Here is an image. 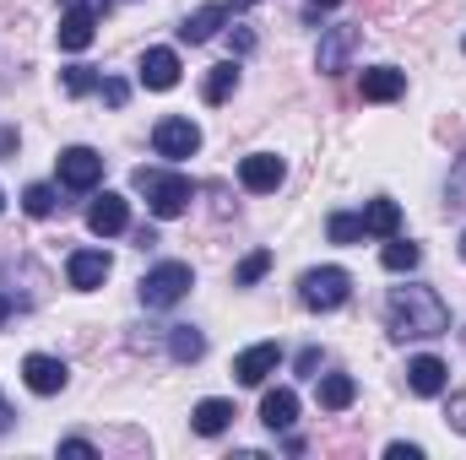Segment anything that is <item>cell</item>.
<instances>
[{
	"instance_id": "1",
	"label": "cell",
	"mask_w": 466,
	"mask_h": 460,
	"mask_svg": "<svg viewBox=\"0 0 466 460\" xmlns=\"http://www.w3.org/2000/svg\"><path fill=\"white\" fill-rule=\"evenodd\" d=\"M385 320H390V336H412V342H423V336H445L451 331V309L440 304V293L434 287H396L390 293V304H385Z\"/></svg>"
},
{
	"instance_id": "2",
	"label": "cell",
	"mask_w": 466,
	"mask_h": 460,
	"mask_svg": "<svg viewBox=\"0 0 466 460\" xmlns=\"http://www.w3.org/2000/svg\"><path fill=\"white\" fill-rule=\"evenodd\" d=\"M141 195H147V206H152V217H179L190 201H196V185L185 179V174H163V168H136V179H130Z\"/></svg>"
},
{
	"instance_id": "3",
	"label": "cell",
	"mask_w": 466,
	"mask_h": 460,
	"mask_svg": "<svg viewBox=\"0 0 466 460\" xmlns=\"http://www.w3.org/2000/svg\"><path fill=\"white\" fill-rule=\"evenodd\" d=\"M299 298H304V309L331 315V309H342V304L352 298V276L342 271V265H315V271L299 276Z\"/></svg>"
},
{
	"instance_id": "4",
	"label": "cell",
	"mask_w": 466,
	"mask_h": 460,
	"mask_svg": "<svg viewBox=\"0 0 466 460\" xmlns=\"http://www.w3.org/2000/svg\"><path fill=\"white\" fill-rule=\"evenodd\" d=\"M190 282H196V276H190V265H185V260H163V265H152V271L141 276V287H136V293H141V304H147V309H174V304L190 293Z\"/></svg>"
},
{
	"instance_id": "5",
	"label": "cell",
	"mask_w": 466,
	"mask_h": 460,
	"mask_svg": "<svg viewBox=\"0 0 466 460\" xmlns=\"http://www.w3.org/2000/svg\"><path fill=\"white\" fill-rule=\"evenodd\" d=\"M152 152L157 157H168V163H179V157H196L201 152V125L185 115H168L152 125Z\"/></svg>"
},
{
	"instance_id": "6",
	"label": "cell",
	"mask_w": 466,
	"mask_h": 460,
	"mask_svg": "<svg viewBox=\"0 0 466 460\" xmlns=\"http://www.w3.org/2000/svg\"><path fill=\"white\" fill-rule=\"evenodd\" d=\"M282 179H288V163H282L277 152H249V157L238 163V185H244L249 195H271Z\"/></svg>"
},
{
	"instance_id": "7",
	"label": "cell",
	"mask_w": 466,
	"mask_h": 460,
	"mask_svg": "<svg viewBox=\"0 0 466 460\" xmlns=\"http://www.w3.org/2000/svg\"><path fill=\"white\" fill-rule=\"evenodd\" d=\"M277 368H282V346L277 342H255L233 357V379H238V385H266Z\"/></svg>"
},
{
	"instance_id": "8",
	"label": "cell",
	"mask_w": 466,
	"mask_h": 460,
	"mask_svg": "<svg viewBox=\"0 0 466 460\" xmlns=\"http://www.w3.org/2000/svg\"><path fill=\"white\" fill-rule=\"evenodd\" d=\"M104 179V157L93 146H66L60 152V185L66 190H93Z\"/></svg>"
},
{
	"instance_id": "9",
	"label": "cell",
	"mask_w": 466,
	"mask_h": 460,
	"mask_svg": "<svg viewBox=\"0 0 466 460\" xmlns=\"http://www.w3.org/2000/svg\"><path fill=\"white\" fill-rule=\"evenodd\" d=\"M22 379H27L33 395H60L71 385V368L60 357H49V352H33V357H22Z\"/></svg>"
},
{
	"instance_id": "10",
	"label": "cell",
	"mask_w": 466,
	"mask_h": 460,
	"mask_svg": "<svg viewBox=\"0 0 466 460\" xmlns=\"http://www.w3.org/2000/svg\"><path fill=\"white\" fill-rule=\"evenodd\" d=\"M109 271H115V265H109V255H104V249H76V255L66 260V276H71V287H76V293L104 287V282H109Z\"/></svg>"
},
{
	"instance_id": "11",
	"label": "cell",
	"mask_w": 466,
	"mask_h": 460,
	"mask_svg": "<svg viewBox=\"0 0 466 460\" xmlns=\"http://www.w3.org/2000/svg\"><path fill=\"white\" fill-rule=\"evenodd\" d=\"M358 93H363V104H396V98L407 93V76H401L396 65H369V71L358 76Z\"/></svg>"
},
{
	"instance_id": "12",
	"label": "cell",
	"mask_w": 466,
	"mask_h": 460,
	"mask_svg": "<svg viewBox=\"0 0 466 460\" xmlns=\"http://www.w3.org/2000/svg\"><path fill=\"white\" fill-rule=\"evenodd\" d=\"M352 44H358V27H326L315 65H320L326 76H342V71H348V60H352Z\"/></svg>"
},
{
	"instance_id": "13",
	"label": "cell",
	"mask_w": 466,
	"mask_h": 460,
	"mask_svg": "<svg viewBox=\"0 0 466 460\" xmlns=\"http://www.w3.org/2000/svg\"><path fill=\"white\" fill-rule=\"evenodd\" d=\"M141 87H152V93L179 87V55L174 49H147L141 55Z\"/></svg>"
},
{
	"instance_id": "14",
	"label": "cell",
	"mask_w": 466,
	"mask_h": 460,
	"mask_svg": "<svg viewBox=\"0 0 466 460\" xmlns=\"http://www.w3.org/2000/svg\"><path fill=\"white\" fill-rule=\"evenodd\" d=\"M445 385H451V368H445L440 357L423 352V357L407 363V390H412V395H445Z\"/></svg>"
},
{
	"instance_id": "15",
	"label": "cell",
	"mask_w": 466,
	"mask_h": 460,
	"mask_svg": "<svg viewBox=\"0 0 466 460\" xmlns=\"http://www.w3.org/2000/svg\"><path fill=\"white\" fill-rule=\"evenodd\" d=\"M260 423H266L271 434H288V428L299 423V395H293L288 385L266 390V395H260Z\"/></svg>"
},
{
	"instance_id": "16",
	"label": "cell",
	"mask_w": 466,
	"mask_h": 460,
	"mask_svg": "<svg viewBox=\"0 0 466 460\" xmlns=\"http://www.w3.org/2000/svg\"><path fill=\"white\" fill-rule=\"evenodd\" d=\"M87 228L98 233V238L125 233V228H130V201H125V195H98V201H93V212H87Z\"/></svg>"
},
{
	"instance_id": "17",
	"label": "cell",
	"mask_w": 466,
	"mask_h": 460,
	"mask_svg": "<svg viewBox=\"0 0 466 460\" xmlns=\"http://www.w3.org/2000/svg\"><path fill=\"white\" fill-rule=\"evenodd\" d=\"M55 38H60V49H66V55H82V49L98 38V16H93V11H66Z\"/></svg>"
},
{
	"instance_id": "18",
	"label": "cell",
	"mask_w": 466,
	"mask_h": 460,
	"mask_svg": "<svg viewBox=\"0 0 466 460\" xmlns=\"http://www.w3.org/2000/svg\"><path fill=\"white\" fill-rule=\"evenodd\" d=\"M233 417H238V412H233V401L212 395V401H201V406L190 412V428H196V434H207V439H218V434H228V428H233Z\"/></svg>"
},
{
	"instance_id": "19",
	"label": "cell",
	"mask_w": 466,
	"mask_h": 460,
	"mask_svg": "<svg viewBox=\"0 0 466 460\" xmlns=\"http://www.w3.org/2000/svg\"><path fill=\"white\" fill-rule=\"evenodd\" d=\"M223 22H228V5H201V11H190V16L179 22V38H185V44H207Z\"/></svg>"
},
{
	"instance_id": "20",
	"label": "cell",
	"mask_w": 466,
	"mask_h": 460,
	"mask_svg": "<svg viewBox=\"0 0 466 460\" xmlns=\"http://www.w3.org/2000/svg\"><path fill=\"white\" fill-rule=\"evenodd\" d=\"M358 217H363V233H374V238H396L401 233V206L396 201H369Z\"/></svg>"
},
{
	"instance_id": "21",
	"label": "cell",
	"mask_w": 466,
	"mask_h": 460,
	"mask_svg": "<svg viewBox=\"0 0 466 460\" xmlns=\"http://www.w3.org/2000/svg\"><path fill=\"white\" fill-rule=\"evenodd\" d=\"M352 395H358L352 374H326V379H320V406H326V412H348Z\"/></svg>"
},
{
	"instance_id": "22",
	"label": "cell",
	"mask_w": 466,
	"mask_h": 460,
	"mask_svg": "<svg viewBox=\"0 0 466 460\" xmlns=\"http://www.w3.org/2000/svg\"><path fill=\"white\" fill-rule=\"evenodd\" d=\"M233 87H238V65H212V71H207V82H201V98H207V104H228L233 98Z\"/></svg>"
},
{
	"instance_id": "23",
	"label": "cell",
	"mask_w": 466,
	"mask_h": 460,
	"mask_svg": "<svg viewBox=\"0 0 466 460\" xmlns=\"http://www.w3.org/2000/svg\"><path fill=\"white\" fill-rule=\"evenodd\" d=\"M201 352H207V336H201L196 325H174V331H168V357H174V363H196Z\"/></svg>"
},
{
	"instance_id": "24",
	"label": "cell",
	"mask_w": 466,
	"mask_h": 460,
	"mask_svg": "<svg viewBox=\"0 0 466 460\" xmlns=\"http://www.w3.org/2000/svg\"><path fill=\"white\" fill-rule=\"evenodd\" d=\"M418 260H423V249H418L412 238H390V244L380 249V265H385V271H412Z\"/></svg>"
},
{
	"instance_id": "25",
	"label": "cell",
	"mask_w": 466,
	"mask_h": 460,
	"mask_svg": "<svg viewBox=\"0 0 466 460\" xmlns=\"http://www.w3.org/2000/svg\"><path fill=\"white\" fill-rule=\"evenodd\" d=\"M266 271H271V249H255V255H244V260H238V271H233V287H255Z\"/></svg>"
},
{
	"instance_id": "26",
	"label": "cell",
	"mask_w": 466,
	"mask_h": 460,
	"mask_svg": "<svg viewBox=\"0 0 466 460\" xmlns=\"http://www.w3.org/2000/svg\"><path fill=\"white\" fill-rule=\"evenodd\" d=\"M60 82H66V93H71V98H87V93H98V82H104V76H98L93 65H66V76H60Z\"/></svg>"
},
{
	"instance_id": "27",
	"label": "cell",
	"mask_w": 466,
	"mask_h": 460,
	"mask_svg": "<svg viewBox=\"0 0 466 460\" xmlns=\"http://www.w3.org/2000/svg\"><path fill=\"white\" fill-rule=\"evenodd\" d=\"M55 206H60V201H55L49 185H27V190H22V212H27V217H55Z\"/></svg>"
},
{
	"instance_id": "28",
	"label": "cell",
	"mask_w": 466,
	"mask_h": 460,
	"mask_svg": "<svg viewBox=\"0 0 466 460\" xmlns=\"http://www.w3.org/2000/svg\"><path fill=\"white\" fill-rule=\"evenodd\" d=\"M326 233H331V244H358V238H363V217H358V212H337V217L326 223Z\"/></svg>"
},
{
	"instance_id": "29",
	"label": "cell",
	"mask_w": 466,
	"mask_h": 460,
	"mask_svg": "<svg viewBox=\"0 0 466 460\" xmlns=\"http://www.w3.org/2000/svg\"><path fill=\"white\" fill-rule=\"evenodd\" d=\"M445 195H451V206H466V157L451 168V185H445Z\"/></svg>"
},
{
	"instance_id": "30",
	"label": "cell",
	"mask_w": 466,
	"mask_h": 460,
	"mask_svg": "<svg viewBox=\"0 0 466 460\" xmlns=\"http://www.w3.org/2000/svg\"><path fill=\"white\" fill-rule=\"evenodd\" d=\"M98 93H104V104H109V109H125V98H130V87L115 82V76H104V82H98Z\"/></svg>"
},
{
	"instance_id": "31",
	"label": "cell",
	"mask_w": 466,
	"mask_h": 460,
	"mask_svg": "<svg viewBox=\"0 0 466 460\" xmlns=\"http://www.w3.org/2000/svg\"><path fill=\"white\" fill-rule=\"evenodd\" d=\"M445 423H451L456 434H466V390H461V395H451V406H445Z\"/></svg>"
},
{
	"instance_id": "32",
	"label": "cell",
	"mask_w": 466,
	"mask_h": 460,
	"mask_svg": "<svg viewBox=\"0 0 466 460\" xmlns=\"http://www.w3.org/2000/svg\"><path fill=\"white\" fill-rule=\"evenodd\" d=\"M66 11H93V16H104L109 11V0H60Z\"/></svg>"
},
{
	"instance_id": "33",
	"label": "cell",
	"mask_w": 466,
	"mask_h": 460,
	"mask_svg": "<svg viewBox=\"0 0 466 460\" xmlns=\"http://www.w3.org/2000/svg\"><path fill=\"white\" fill-rule=\"evenodd\" d=\"M60 455H98V450H93V445H87V439H60Z\"/></svg>"
},
{
	"instance_id": "34",
	"label": "cell",
	"mask_w": 466,
	"mask_h": 460,
	"mask_svg": "<svg viewBox=\"0 0 466 460\" xmlns=\"http://www.w3.org/2000/svg\"><path fill=\"white\" fill-rule=\"evenodd\" d=\"M385 455H390V460H423V450H418V445H390Z\"/></svg>"
},
{
	"instance_id": "35",
	"label": "cell",
	"mask_w": 466,
	"mask_h": 460,
	"mask_svg": "<svg viewBox=\"0 0 466 460\" xmlns=\"http://www.w3.org/2000/svg\"><path fill=\"white\" fill-rule=\"evenodd\" d=\"M249 49H255V33L238 27V33H233V55H249Z\"/></svg>"
},
{
	"instance_id": "36",
	"label": "cell",
	"mask_w": 466,
	"mask_h": 460,
	"mask_svg": "<svg viewBox=\"0 0 466 460\" xmlns=\"http://www.w3.org/2000/svg\"><path fill=\"white\" fill-rule=\"evenodd\" d=\"M299 368H304V374H315V368H320V352H315V346H309V352H299Z\"/></svg>"
},
{
	"instance_id": "37",
	"label": "cell",
	"mask_w": 466,
	"mask_h": 460,
	"mask_svg": "<svg viewBox=\"0 0 466 460\" xmlns=\"http://www.w3.org/2000/svg\"><path fill=\"white\" fill-rule=\"evenodd\" d=\"M5 320H11V298L0 293V325H5Z\"/></svg>"
},
{
	"instance_id": "38",
	"label": "cell",
	"mask_w": 466,
	"mask_h": 460,
	"mask_svg": "<svg viewBox=\"0 0 466 460\" xmlns=\"http://www.w3.org/2000/svg\"><path fill=\"white\" fill-rule=\"evenodd\" d=\"M233 5H260V0H233Z\"/></svg>"
},
{
	"instance_id": "39",
	"label": "cell",
	"mask_w": 466,
	"mask_h": 460,
	"mask_svg": "<svg viewBox=\"0 0 466 460\" xmlns=\"http://www.w3.org/2000/svg\"><path fill=\"white\" fill-rule=\"evenodd\" d=\"M315 5H342V0H315Z\"/></svg>"
},
{
	"instance_id": "40",
	"label": "cell",
	"mask_w": 466,
	"mask_h": 460,
	"mask_svg": "<svg viewBox=\"0 0 466 460\" xmlns=\"http://www.w3.org/2000/svg\"><path fill=\"white\" fill-rule=\"evenodd\" d=\"M461 260H466V233H461Z\"/></svg>"
},
{
	"instance_id": "41",
	"label": "cell",
	"mask_w": 466,
	"mask_h": 460,
	"mask_svg": "<svg viewBox=\"0 0 466 460\" xmlns=\"http://www.w3.org/2000/svg\"><path fill=\"white\" fill-rule=\"evenodd\" d=\"M0 212H5V195H0Z\"/></svg>"
},
{
	"instance_id": "42",
	"label": "cell",
	"mask_w": 466,
	"mask_h": 460,
	"mask_svg": "<svg viewBox=\"0 0 466 460\" xmlns=\"http://www.w3.org/2000/svg\"><path fill=\"white\" fill-rule=\"evenodd\" d=\"M0 423H5V406H0Z\"/></svg>"
},
{
	"instance_id": "43",
	"label": "cell",
	"mask_w": 466,
	"mask_h": 460,
	"mask_svg": "<svg viewBox=\"0 0 466 460\" xmlns=\"http://www.w3.org/2000/svg\"><path fill=\"white\" fill-rule=\"evenodd\" d=\"M461 49H466V38H461Z\"/></svg>"
}]
</instances>
